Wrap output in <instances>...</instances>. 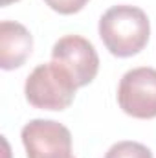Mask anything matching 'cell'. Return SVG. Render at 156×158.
<instances>
[{
    "mask_svg": "<svg viewBox=\"0 0 156 158\" xmlns=\"http://www.w3.org/2000/svg\"><path fill=\"white\" fill-rule=\"evenodd\" d=\"M151 35L149 17L136 6H112L99 19V37L116 57L140 53Z\"/></svg>",
    "mask_w": 156,
    "mask_h": 158,
    "instance_id": "1",
    "label": "cell"
},
{
    "mask_svg": "<svg viewBox=\"0 0 156 158\" xmlns=\"http://www.w3.org/2000/svg\"><path fill=\"white\" fill-rule=\"evenodd\" d=\"M76 85L70 72L59 63L39 64L26 79L24 94L30 105L42 110H64L76 98Z\"/></svg>",
    "mask_w": 156,
    "mask_h": 158,
    "instance_id": "2",
    "label": "cell"
},
{
    "mask_svg": "<svg viewBox=\"0 0 156 158\" xmlns=\"http://www.w3.org/2000/svg\"><path fill=\"white\" fill-rule=\"evenodd\" d=\"M117 103L132 118H156V70L140 66L129 70L117 86Z\"/></svg>",
    "mask_w": 156,
    "mask_h": 158,
    "instance_id": "3",
    "label": "cell"
},
{
    "mask_svg": "<svg viewBox=\"0 0 156 158\" xmlns=\"http://www.w3.org/2000/svg\"><path fill=\"white\" fill-rule=\"evenodd\" d=\"M22 143L28 158H72V134L53 119H31L22 127Z\"/></svg>",
    "mask_w": 156,
    "mask_h": 158,
    "instance_id": "4",
    "label": "cell"
},
{
    "mask_svg": "<svg viewBox=\"0 0 156 158\" xmlns=\"http://www.w3.org/2000/svg\"><path fill=\"white\" fill-rule=\"evenodd\" d=\"M51 59L64 66L77 86L92 83L99 70V57L94 44L81 35H66L51 48Z\"/></svg>",
    "mask_w": 156,
    "mask_h": 158,
    "instance_id": "5",
    "label": "cell"
},
{
    "mask_svg": "<svg viewBox=\"0 0 156 158\" xmlns=\"http://www.w3.org/2000/svg\"><path fill=\"white\" fill-rule=\"evenodd\" d=\"M33 37L26 26L11 20L0 22V66L2 70L20 68L31 55Z\"/></svg>",
    "mask_w": 156,
    "mask_h": 158,
    "instance_id": "6",
    "label": "cell"
},
{
    "mask_svg": "<svg viewBox=\"0 0 156 158\" xmlns=\"http://www.w3.org/2000/svg\"><path fill=\"white\" fill-rule=\"evenodd\" d=\"M105 158H153V153L147 145L138 143V142H117L114 143L109 151Z\"/></svg>",
    "mask_w": 156,
    "mask_h": 158,
    "instance_id": "7",
    "label": "cell"
},
{
    "mask_svg": "<svg viewBox=\"0 0 156 158\" xmlns=\"http://www.w3.org/2000/svg\"><path fill=\"white\" fill-rule=\"evenodd\" d=\"M44 2L61 15H74L88 4V0H44Z\"/></svg>",
    "mask_w": 156,
    "mask_h": 158,
    "instance_id": "8",
    "label": "cell"
},
{
    "mask_svg": "<svg viewBox=\"0 0 156 158\" xmlns=\"http://www.w3.org/2000/svg\"><path fill=\"white\" fill-rule=\"evenodd\" d=\"M13 2H18V0H0L2 6H9V4H13Z\"/></svg>",
    "mask_w": 156,
    "mask_h": 158,
    "instance_id": "9",
    "label": "cell"
}]
</instances>
